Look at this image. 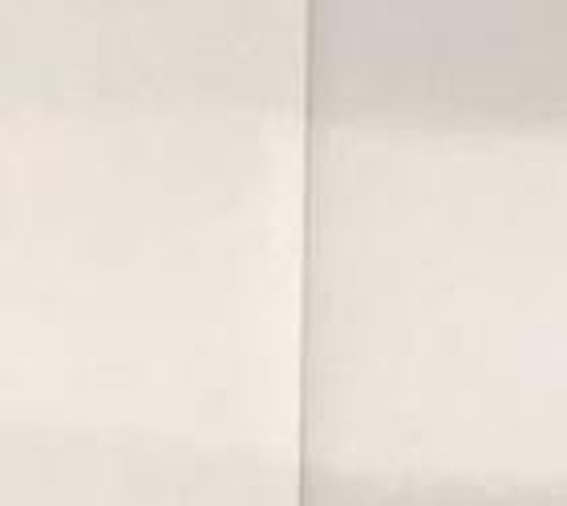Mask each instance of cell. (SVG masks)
I'll return each instance as SVG.
<instances>
[]
</instances>
